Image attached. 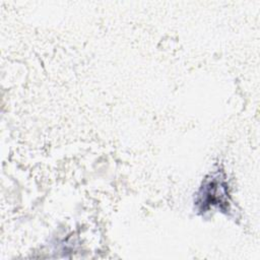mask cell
Masks as SVG:
<instances>
[{"label": "cell", "instance_id": "6da1fadb", "mask_svg": "<svg viewBox=\"0 0 260 260\" xmlns=\"http://www.w3.org/2000/svg\"><path fill=\"white\" fill-rule=\"evenodd\" d=\"M194 205L196 210L201 214L214 208L220 212L230 213L232 201L229 193V185L222 171H214L204 179L197 193Z\"/></svg>", "mask_w": 260, "mask_h": 260}]
</instances>
